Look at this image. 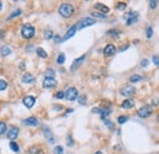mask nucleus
Wrapping results in <instances>:
<instances>
[{"instance_id": "f257e3e1", "label": "nucleus", "mask_w": 159, "mask_h": 154, "mask_svg": "<svg viewBox=\"0 0 159 154\" xmlns=\"http://www.w3.org/2000/svg\"><path fill=\"white\" fill-rule=\"evenodd\" d=\"M73 12H75V7H73V5L70 4V2H63V4L59 6V14H60L63 17L69 19V17H71V16L73 15Z\"/></svg>"}, {"instance_id": "f03ea898", "label": "nucleus", "mask_w": 159, "mask_h": 154, "mask_svg": "<svg viewBox=\"0 0 159 154\" xmlns=\"http://www.w3.org/2000/svg\"><path fill=\"white\" fill-rule=\"evenodd\" d=\"M21 34H22V37L25 39H31V38L34 37V34H36V28L32 25H30V23H26L21 28Z\"/></svg>"}, {"instance_id": "7ed1b4c3", "label": "nucleus", "mask_w": 159, "mask_h": 154, "mask_svg": "<svg viewBox=\"0 0 159 154\" xmlns=\"http://www.w3.org/2000/svg\"><path fill=\"white\" fill-rule=\"evenodd\" d=\"M152 113H153V108H152L151 105H144V106H142V108L137 111V115H138L140 118H148Z\"/></svg>"}, {"instance_id": "20e7f679", "label": "nucleus", "mask_w": 159, "mask_h": 154, "mask_svg": "<svg viewBox=\"0 0 159 154\" xmlns=\"http://www.w3.org/2000/svg\"><path fill=\"white\" fill-rule=\"evenodd\" d=\"M78 97V91L75 88V87H70L66 92H65V98L70 102H73L75 99H77Z\"/></svg>"}, {"instance_id": "39448f33", "label": "nucleus", "mask_w": 159, "mask_h": 154, "mask_svg": "<svg viewBox=\"0 0 159 154\" xmlns=\"http://www.w3.org/2000/svg\"><path fill=\"white\" fill-rule=\"evenodd\" d=\"M95 23V20L94 19H92V17H86V19H83L76 27H77V30H82V28H85V27H88V26H93Z\"/></svg>"}, {"instance_id": "423d86ee", "label": "nucleus", "mask_w": 159, "mask_h": 154, "mask_svg": "<svg viewBox=\"0 0 159 154\" xmlns=\"http://www.w3.org/2000/svg\"><path fill=\"white\" fill-rule=\"evenodd\" d=\"M19 132H20L19 127H15V126H12V127H10V128L6 131V137H7L9 139L14 141V139H16V138H17V136H19Z\"/></svg>"}, {"instance_id": "0eeeda50", "label": "nucleus", "mask_w": 159, "mask_h": 154, "mask_svg": "<svg viewBox=\"0 0 159 154\" xmlns=\"http://www.w3.org/2000/svg\"><path fill=\"white\" fill-rule=\"evenodd\" d=\"M125 19H126L127 26H131V25H133V23L137 22V20H138V14H137V12H128L126 16H125Z\"/></svg>"}, {"instance_id": "6e6552de", "label": "nucleus", "mask_w": 159, "mask_h": 154, "mask_svg": "<svg viewBox=\"0 0 159 154\" xmlns=\"http://www.w3.org/2000/svg\"><path fill=\"white\" fill-rule=\"evenodd\" d=\"M56 85H58V82H56V80L55 78H44V81H43V88H47V89H50V88H54V87H56Z\"/></svg>"}, {"instance_id": "1a4fd4ad", "label": "nucleus", "mask_w": 159, "mask_h": 154, "mask_svg": "<svg viewBox=\"0 0 159 154\" xmlns=\"http://www.w3.org/2000/svg\"><path fill=\"white\" fill-rule=\"evenodd\" d=\"M120 93H121L124 97H131V95H133V94L136 93V89H135V87H132V86H125V87H123V88L120 89Z\"/></svg>"}, {"instance_id": "9d476101", "label": "nucleus", "mask_w": 159, "mask_h": 154, "mask_svg": "<svg viewBox=\"0 0 159 154\" xmlns=\"http://www.w3.org/2000/svg\"><path fill=\"white\" fill-rule=\"evenodd\" d=\"M103 53H104L105 56H111V55H114V54L116 53V48H115L114 44H108V45L104 48Z\"/></svg>"}, {"instance_id": "9b49d317", "label": "nucleus", "mask_w": 159, "mask_h": 154, "mask_svg": "<svg viewBox=\"0 0 159 154\" xmlns=\"http://www.w3.org/2000/svg\"><path fill=\"white\" fill-rule=\"evenodd\" d=\"M22 102H23V104H25L26 108L31 109L32 106L36 104V98L32 97V95H27V97H25V98L22 99Z\"/></svg>"}, {"instance_id": "f8f14e48", "label": "nucleus", "mask_w": 159, "mask_h": 154, "mask_svg": "<svg viewBox=\"0 0 159 154\" xmlns=\"http://www.w3.org/2000/svg\"><path fill=\"white\" fill-rule=\"evenodd\" d=\"M85 59H86V55H82V56H80L78 59H76L75 61L72 62V65H71L70 70H71V71H75L77 67H80V66H81V64L85 61Z\"/></svg>"}, {"instance_id": "ddd939ff", "label": "nucleus", "mask_w": 159, "mask_h": 154, "mask_svg": "<svg viewBox=\"0 0 159 154\" xmlns=\"http://www.w3.org/2000/svg\"><path fill=\"white\" fill-rule=\"evenodd\" d=\"M43 133H44V136H45V138L48 139L49 143H54L55 142V138H54V136L52 135V132H50V130L48 127H43Z\"/></svg>"}, {"instance_id": "4468645a", "label": "nucleus", "mask_w": 159, "mask_h": 154, "mask_svg": "<svg viewBox=\"0 0 159 154\" xmlns=\"http://www.w3.org/2000/svg\"><path fill=\"white\" fill-rule=\"evenodd\" d=\"M77 31V27L76 26H72V27H70V30L66 32V34L63 37V40H67V39H70L71 37H73L75 35V33Z\"/></svg>"}, {"instance_id": "2eb2a0df", "label": "nucleus", "mask_w": 159, "mask_h": 154, "mask_svg": "<svg viewBox=\"0 0 159 154\" xmlns=\"http://www.w3.org/2000/svg\"><path fill=\"white\" fill-rule=\"evenodd\" d=\"M22 82L23 83H34L36 82V77L31 73H25L22 76Z\"/></svg>"}, {"instance_id": "dca6fc26", "label": "nucleus", "mask_w": 159, "mask_h": 154, "mask_svg": "<svg viewBox=\"0 0 159 154\" xmlns=\"http://www.w3.org/2000/svg\"><path fill=\"white\" fill-rule=\"evenodd\" d=\"M121 106H123L124 109H131V108L135 106V100H133V99H126V100L123 102Z\"/></svg>"}, {"instance_id": "f3484780", "label": "nucleus", "mask_w": 159, "mask_h": 154, "mask_svg": "<svg viewBox=\"0 0 159 154\" xmlns=\"http://www.w3.org/2000/svg\"><path fill=\"white\" fill-rule=\"evenodd\" d=\"M30 154H44V151L39 147V146H32L31 148L28 149Z\"/></svg>"}, {"instance_id": "a211bd4d", "label": "nucleus", "mask_w": 159, "mask_h": 154, "mask_svg": "<svg viewBox=\"0 0 159 154\" xmlns=\"http://www.w3.org/2000/svg\"><path fill=\"white\" fill-rule=\"evenodd\" d=\"M94 7L97 9V10H100L102 11V14H108L109 12V7L108 6H105V5H103V4H100V2H97L94 5Z\"/></svg>"}, {"instance_id": "6ab92c4d", "label": "nucleus", "mask_w": 159, "mask_h": 154, "mask_svg": "<svg viewBox=\"0 0 159 154\" xmlns=\"http://www.w3.org/2000/svg\"><path fill=\"white\" fill-rule=\"evenodd\" d=\"M23 123L27 125V126H37L38 125V120L36 118H28V119H25Z\"/></svg>"}, {"instance_id": "aec40b11", "label": "nucleus", "mask_w": 159, "mask_h": 154, "mask_svg": "<svg viewBox=\"0 0 159 154\" xmlns=\"http://www.w3.org/2000/svg\"><path fill=\"white\" fill-rule=\"evenodd\" d=\"M0 53H1V55H4V56H7V55H10V53H11V49H10L7 45H4V47H1V49H0Z\"/></svg>"}, {"instance_id": "412c9836", "label": "nucleus", "mask_w": 159, "mask_h": 154, "mask_svg": "<svg viewBox=\"0 0 159 154\" xmlns=\"http://www.w3.org/2000/svg\"><path fill=\"white\" fill-rule=\"evenodd\" d=\"M37 54H38V56H40V58H43V59H45L47 56H48V54H47V52L43 49V48H37Z\"/></svg>"}, {"instance_id": "4be33fe9", "label": "nucleus", "mask_w": 159, "mask_h": 154, "mask_svg": "<svg viewBox=\"0 0 159 154\" xmlns=\"http://www.w3.org/2000/svg\"><path fill=\"white\" fill-rule=\"evenodd\" d=\"M10 148H11V151H12V152H15V153H19V152H20V147H19V144H17L16 142H14V141H11V142H10Z\"/></svg>"}, {"instance_id": "5701e85b", "label": "nucleus", "mask_w": 159, "mask_h": 154, "mask_svg": "<svg viewBox=\"0 0 159 154\" xmlns=\"http://www.w3.org/2000/svg\"><path fill=\"white\" fill-rule=\"evenodd\" d=\"M45 78H55V71L53 69H48L45 72Z\"/></svg>"}, {"instance_id": "b1692460", "label": "nucleus", "mask_w": 159, "mask_h": 154, "mask_svg": "<svg viewBox=\"0 0 159 154\" xmlns=\"http://www.w3.org/2000/svg\"><path fill=\"white\" fill-rule=\"evenodd\" d=\"M43 35H44V38H45L47 40H49V39H52V38L54 37L53 32L50 31V30H45V31L43 32Z\"/></svg>"}, {"instance_id": "393cba45", "label": "nucleus", "mask_w": 159, "mask_h": 154, "mask_svg": "<svg viewBox=\"0 0 159 154\" xmlns=\"http://www.w3.org/2000/svg\"><path fill=\"white\" fill-rule=\"evenodd\" d=\"M7 131V126L4 121H0V135H4Z\"/></svg>"}, {"instance_id": "a878e982", "label": "nucleus", "mask_w": 159, "mask_h": 154, "mask_svg": "<svg viewBox=\"0 0 159 154\" xmlns=\"http://www.w3.org/2000/svg\"><path fill=\"white\" fill-rule=\"evenodd\" d=\"M21 14H22V10L17 9L16 11H14V12H12V15H10V16H9V20H11V19H14V17H16V16H20Z\"/></svg>"}, {"instance_id": "bb28decb", "label": "nucleus", "mask_w": 159, "mask_h": 154, "mask_svg": "<svg viewBox=\"0 0 159 154\" xmlns=\"http://www.w3.org/2000/svg\"><path fill=\"white\" fill-rule=\"evenodd\" d=\"M141 78H142V77H141L140 75H132V76L130 77V81L135 83V82H138V81H141Z\"/></svg>"}, {"instance_id": "cd10ccee", "label": "nucleus", "mask_w": 159, "mask_h": 154, "mask_svg": "<svg viewBox=\"0 0 159 154\" xmlns=\"http://www.w3.org/2000/svg\"><path fill=\"white\" fill-rule=\"evenodd\" d=\"M93 17H97V19H105L107 15H104V14H102V12H92V19H93Z\"/></svg>"}, {"instance_id": "c85d7f7f", "label": "nucleus", "mask_w": 159, "mask_h": 154, "mask_svg": "<svg viewBox=\"0 0 159 154\" xmlns=\"http://www.w3.org/2000/svg\"><path fill=\"white\" fill-rule=\"evenodd\" d=\"M108 35H110V37H113V38H118V37H119V31L111 30V31L108 32Z\"/></svg>"}, {"instance_id": "c756f323", "label": "nucleus", "mask_w": 159, "mask_h": 154, "mask_svg": "<svg viewBox=\"0 0 159 154\" xmlns=\"http://www.w3.org/2000/svg\"><path fill=\"white\" fill-rule=\"evenodd\" d=\"M127 120H128V116H126V115H123V116H119V118H118V123H121V125L126 123Z\"/></svg>"}, {"instance_id": "7c9ffc66", "label": "nucleus", "mask_w": 159, "mask_h": 154, "mask_svg": "<svg viewBox=\"0 0 159 154\" xmlns=\"http://www.w3.org/2000/svg\"><path fill=\"white\" fill-rule=\"evenodd\" d=\"M6 88H7V82L4 81V80H0V92L6 89Z\"/></svg>"}, {"instance_id": "2f4dec72", "label": "nucleus", "mask_w": 159, "mask_h": 154, "mask_svg": "<svg viewBox=\"0 0 159 154\" xmlns=\"http://www.w3.org/2000/svg\"><path fill=\"white\" fill-rule=\"evenodd\" d=\"M56 62H58L59 65H63L64 62H65V54H60V55L58 56V59H56Z\"/></svg>"}, {"instance_id": "473e14b6", "label": "nucleus", "mask_w": 159, "mask_h": 154, "mask_svg": "<svg viewBox=\"0 0 159 154\" xmlns=\"http://www.w3.org/2000/svg\"><path fill=\"white\" fill-rule=\"evenodd\" d=\"M102 119H105L107 116H109L110 115V110L109 109H104V110H102Z\"/></svg>"}, {"instance_id": "72a5a7b5", "label": "nucleus", "mask_w": 159, "mask_h": 154, "mask_svg": "<svg viewBox=\"0 0 159 154\" xmlns=\"http://www.w3.org/2000/svg\"><path fill=\"white\" fill-rule=\"evenodd\" d=\"M116 9L118 10H125L126 9V2H118Z\"/></svg>"}, {"instance_id": "f704fd0d", "label": "nucleus", "mask_w": 159, "mask_h": 154, "mask_svg": "<svg viewBox=\"0 0 159 154\" xmlns=\"http://www.w3.org/2000/svg\"><path fill=\"white\" fill-rule=\"evenodd\" d=\"M63 153H64V151L61 146H58V147L54 148V154H63Z\"/></svg>"}, {"instance_id": "c9c22d12", "label": "nucleus", "mask_w": 159, "mask_h": 154, "mask_svg": "<svg viewBox=\"0 0 159 154\" xmlns=\"http://www.w3.org/2000/svg\"><path fill=\"white\" fill-rule=\"evenodd\" d=\"M55 98H58V99H63V98H65V92H64V91H59V92L55 94Z\"/></svg>"}, {"instance_id": "e433bc0d", "label": "nucleus", "mask_w": 159, "mask_h": 154, "mask_svg": "<svg viewBox=\"0 0 159 154\" xmlns=\"http://www.w3.org/2000/svg\"><path fill=\"white\" fill-rule=\"evenodd\" d=\"M104 123L110 128V130H113L114 128V123H110V120H108V119H104Z\"/></svg>"}, {"instance_id": "4c0bfd02", "label": "nucleus", "mask_w": 159, "mask_h": 154, "mask_svg": "<svg viewBox=\"0 0 159 154\" xmlns=\"http://www.w3.org/2000/svg\"><path fill=\"white\" fill-rule=\"evenodd\" d=\"M157 4H158V1H157V0H151V1H149V6H151V9H156V7H157Z\"/></svg>"}, {"instance_id": "58836bf2", "label": "nucleus", "mask_w": 159, "mask_h": 154, "mask_svg": "<svg viewBox=\"0 0 159 154\" xmlns=\"http://www.w3.org/2000/svg\"><path fill=\"white\" fill-rule=\"evenodd\" d=\"M152 35H153V28H152V27H148V28H147V37L151 38Z\"/></svg>"}, {"instance_id": "ea45409f", "label": "nucleus", "mask_w": 159, "mask_h": 154, "mask_svg": "<svg viewBox=\"0 0 159 154\" xmlns=\"http://www.w3.org/2000/svg\"><path fill=\"white\" fill-rule=\"evenodd\" d=\"M153 64L159 66V55H154V56H153Z\"/></svg>"}, {"instance_id": "a19ab883", "label": "nucleus", "mask_w": 159, "mask_h": 154, "mask_svg": "<svg viewBox=\"0 0 159 154\" xmlns=\"http://www.w3.org/2000/svg\"><path fill=\"white\" fill-rule=\"evenodd\" d=\"M66 143H67V146H69V147H71V146L73 144V142H72V138H71V136H70V135L67 136V142H66Z\"/></svg>"}, {"instance_id": "79ce46f5", "label": "nucleus", "mask_w": 159, "mask_h": 154, "mask_svg": "<svg viewBox=\"0 0 159 154\" xmlns=\"http://www.w3.org/2000/svg\"><path fill=\"white\" fill-rule=\"evenodd\" d=\"M148 60H147V59H143V60H142V62H141V66H142V67H147V66H148Z\"/></svg>"}, {"instance_id": "37998d69", "label": "nucleus", "mask_w": 159, "mask_h": 154, "mask_svg": "<svg viewBox=\"0 0 159 154\" xmlns=\"http://www.w3.org/2000/svg\"><path fill=\"white\" fill-rule=\"evenodd\" d=\"M92 111H93L94 114H102V109H99V108H93Z\"/></svg>"}, {"instance_id": "c03bdc74", "label": "nucleus", "mask_w": 159, "mask_h": 154, "mask_svg": "<svg viewBox=\"0 0 159 154\" xmlns=\"http://www.w3.org/2000/svg\"><path fill=\"white\" fill-rule=\"evenodd\" d=\"M54 39H55L56 43H61L63 42V38H60L59 35H54Z\"/></svg>"}, {"instance_id": "a18cd8bd", "label": "nucleus", "mask_w": 159, "mask_h": 154, "mask_svg": "<svg viewBox=\"0 0 159 154\" xmlns=\"http://www.w3.org/2000/svg\"><path fill=\"white\" fill-rule=\"evenodd\" d=\"M80 104H86V97H81L80 98Z\"/></svg>"}, {"instance_id": "49530a36", "label": "nucleus", "mask_w": 159, "mask_h": 154, "mask_svg": "<svg viewBox=\"0 0 159 154\" xmlns=\"http://www.w3.org/2000/svg\"><path fill=\"white\" fill-rule=\"evenodd\" d=\"M127 48H128V45H125V47H121V48H120V52H124V50H126Z\"/></svg>"}, {"instance_id": "de8ad7c7", "label": "nucleus", "mask_w": 159, "mask_h": 154, "mask_svg": "<svg viewBox=\"0 0 159 154\" xmlns=\"http://www.w3.org/2000/svg\"><path fill=\"white\" fill-rule=\"evenodd\" d=\"M1 9H2V2L0 1V11H1Z\"/></svg>"}, {"instance_id": "09e8293b", "label": "nucleus", "mask_w": 159, "mask_h": 154, "mask_svg": "<svg viewBox=\"0 0 159 154\" xmlns=\"http://www.w3.org/2000/svg\"><path fill=\"white\" fill-rule=\"evenodd\" d=\"M94 154H103V153H102V152H99V151H98V152H95Z\"/></svg>"}, {"instance_id": "8fccbe9b", "label": "nucleus", "mask_w": 159, "mask_h": 154, "mask_svg": "<svg viewBox=\"0 0 159 154\" xmlns=\"http://www.w3.org/2000/svg\"><path fill=\"white\" fill-rule=\"evenodd\" d=\"M157 121H158V123H159V115H158V116H157Z\"/></svg>"}, {"instance_id": "3c124183", "label": "nucleus", "mask_w": 159, "mask_h": 154, "mask_svg": "<svg viewBox=\"0 0 159 154\" xmlns=\"http://www.w3.org/2000/svg\"><path fill=\"white\" fill-rule=\"evenodd\" d=\"M1 33H2V32H1V31H0V37H1V35H2V34H1Z\"/></svg>"}]
</instances>
